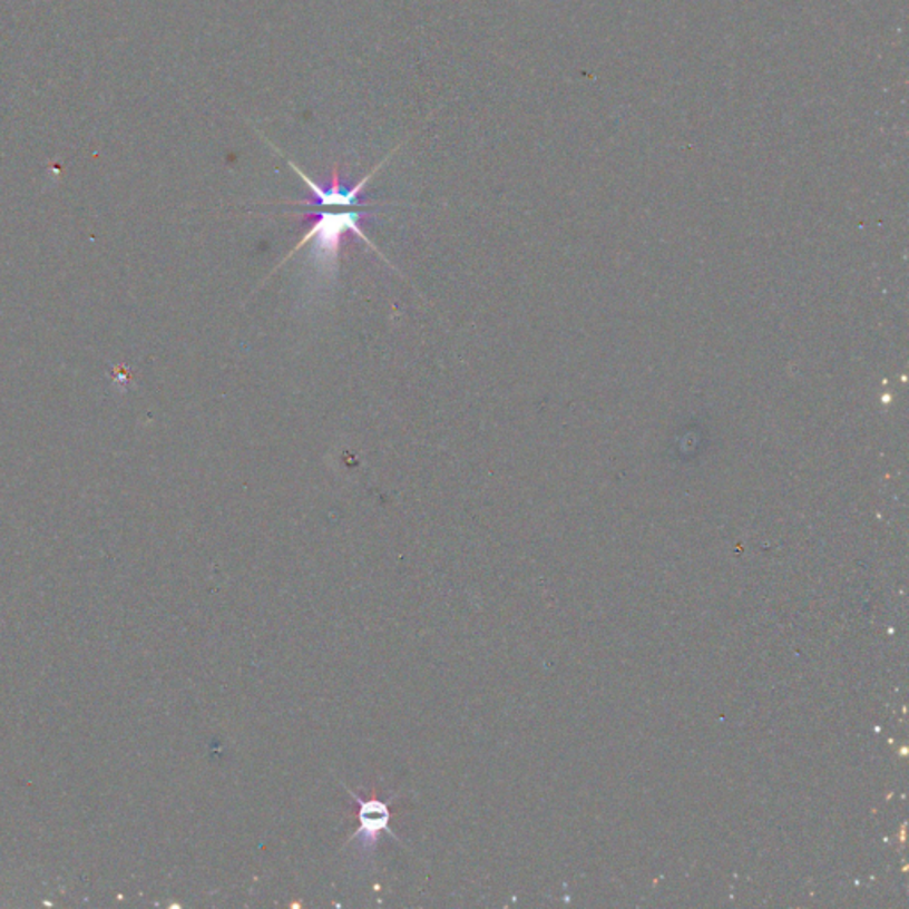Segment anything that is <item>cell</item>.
Returning a JSON list of instances; mask_svg holds the SVG:
<instances>
[{
  "mask_svg": "<svg viewBox=\"0 0 909 909\" xmlns=\"http://www.w3.org/2000/svg\"><path fill=\"white\" fill-rule=\"evenodd\" d=\"M370 215H372V212L361 211L338 212V214H333V212L302 214L304 219H313L311 221L310 232L302 236L301 242L293 247V251H290L284 262L297 251H301L307 242H313L311 260L315 263L316 271L328 280H333L334 274H336L338 262H340L341 244H343L346 233H354L358 238L366 242L368 245H372V242L368 241V236L361 229V224Z\"/></svg>",
  "mask_w": 909,
  "mask_h": 909,
  "instance_id": "6da1fadb",
  "label": "cell"
},
{
  "mask_svg": "<svg viewBox=\"0 0 909 909\" xmlns=\"http://www.w3.org/2000/svg\"><path fill=\"white\" fill-rule=\"evenodd\" d=\"M398 149V148H397ZM391 152V155L382 160L379 166L373 167L372 173L370 175L364 176L363 179H359L358 184L349 185L343 184V179H341L340 175V166H334L333 170H331V179H329L328 185H319L316 182L310 178V176L297 166V164L292 163L290 160V167H292L299 176H301L302 182L310 187L311 190V199H306V202H297L295 205H315L320 206V208H325V206H361V197H363V190L366 188V185L370 184V179L381 170V167L384 166L391 157H393L394 152Z\"/></svg>",
  "mask_w": 909,
  "mask_h": 909,
  "instance_id": "7a4b0ae2",
  "label": "cell"
},
{
  "mask_svg": "<svg viewBox=\"0 0 909 909\" xmlns=\"http://www.w3.org/2000/svg\"><path fill=\"white\" fill-rule=\"evenodd\" d=\"M350 795H352L355 803L359 804V822H361V828H359L358 835L355 837H363L361 840H363L366 846L375 844L377 840H379V835H381V831H388L393 839H398L390 828L391 812L388 803L377 800V798H373V800H364V798L354 794V792H350Z\"/></svg>",
  "mask_w": 909,
  "mask_h": 909,
  "instance_id": "3957f363",
  "label": "cell"
}]
</instances>
